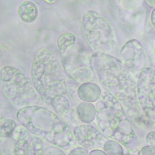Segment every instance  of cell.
I'll use <instances>...</instances> for the list:
<instances>
[{
	"label": "cell",
	"instance_id": "6da1fadb",
	"mask_svg": "<svg viewBox=\"0 0 155 155\" xmlns=\"http://www.w3.org/2000/svg\"><path fill=\"white\" fill-rule=\"evenodd\" d=\"M90 63L100 82L119 101L129 118L136 123L149 124L143 119L138 102L137 84L121 61L108 54L95 52Z\"/></svg>",
	"mask_w": 155,
	"mask_h": 155
},
{
	"label": "cell",
	"instance_id": "7a4b0ae2",
	"mask_svg": "<svg viewBox=\"0 0 155 155\" xmlns=\"http://www.w3.org/2000/svg\"><path fill=\"white\" fill-rule=\"evenodd\" d=\"M96 121L102 132L137 155L140 143L131 121L119 101L107 91L102 93L95 104Z\"/></svg>",
	"mask_w": 155,
	"mask_h": 155
},
{
	"label": "cell",
	"instance_id": "3957f363",
	"mask_svg": "<svg viewBox=\"0 0 155 155\" xmlns=\"http://www.w3.org/2000/svg\"><path fill=\"white\" fill-rule=\"evenodd\" d=\"M16 117L21 125L32 134L60 148L68 147L75 138L70 126L43 107L32 105L21 108Z\"/></svg>",
	"mask_w": 155,
	"mask_h": 155
},
{
	"label": "cell",
	"instance_id": "277c9868",
	"mask_svg": "<svg viewBox=\"0 0 155 155\" xmlns=\"http://www.w3.org/2000/svg\"><path fill=\"white\" fill-rule=\"evenodd\" d=\"M33 86L37 93L47 104L58 96L67 92V84L63 69L52 51L47 48L35 53L31 67Z\"/></svg>",
	"mask_w": 155,
	"mask_h": 155
},
{
	"label": "cell",
	"instance_id": "5b68a950",
	"mask_svg": "<svg viewBox=\"0 0 155 155\" xmlns=\"http://www.w3.org/2000/svg\"><path fill=\"white\" fill-rule=\"evenodd\" d=\"M82 28L88 44L95 52L107 54L116 46V37L112 24L98 12L89 10L85 13Z\"/></svg>",
	"mask_w": 155,
	"mask_h": 155
},
{
	"label": "cell",
	"instance_id": "8992f818",
	"mask_svg": "<svg viewBox=\"0 0 155 155\" xmlns=\"http://www.w3.org/2000/svg\"><path fill=\"white\" fill-rule=\"evenodd\" d=\"M0 78L3 82V94L12 104L22 107L36 101L37 95L33 83L20 70L13 66H4L1 70Z\"/></svg>",
	"mask_w": 155,
	"mask_h": 155
},
{
	"label": "cell",
	"instance_id": "52a82bcc",
	"mask_svg": "<svg viewBox=\"0 0 155 155\" xmlns=\"http://www.w3.org/2000/svg\"><path fill=\"white\" fill-rule=\"evenodd\" d=\"M136 84L140 107L150 125L155 127V70L145 68L139 74Z\"/></svg>",
	"mask_w": 155,
	"mask_h": 155
},
{
	"label": "cell",
	"instance_id": "ba28073f",
	"mask_svg": "<svg viewBox=\"0 0 155 155\" xmlns=\"http://www.w3.org/2000/svg\"><path fill=\"white\" fill-rule=\"evenodd\" d=\"M120 54L121 61L130 72L140 73L146 68L147 54L137 40L128 41L121 49Z\"/></svg>",
	"mask_w": 155,
	"mask_h": 155
},
{
	"label": "cell",
	"instance_id": "9c48e42d",
	"mask_svg": "<svg viewBox=\"0 0 155 155\" xmlns=\"http://www.w3.org/2000/svg\"><path fill=\"white\" fill-rule=\"evenodd\" d=\"M73 133L78 143L88 150H101L108 140L105 136L91 125H78L74 129Z\"/></svg>",
	"mask_w": 155,
	"mask_h": 155
},
{
	"label": "cell",
	"instance_id": "30bf717a",
	"mask_svg": "<svg viewBox=\"0 0 155 155\" xmlns=\"http://www.w3.org/2000/svg\"><path fill=\"white\" fill-rule=\"evenodd\" d=\"M15 140V147L14 155H29V142L30 132L22 125L17 126L13 133Z\"/></svg>",
	"mask_w": 155,
	"mask_h": 155
},
{
	"label": "cell",
	"instance_id": "8fae6325",
	"mask_svg": "<svg viewBox=\"0 0 155 155\" xmlns=\"http://www.w3.org/2000/svg\"><path fill=\"white\" fill-rule=\"evenodd\" d=\"M78 94L80 100L85 102H97L102 94L100 87L92 82L82 84L78 89Z\"/></svg>",
	"mask_w": 155,
	"mask_h": 155
},
{
	"label": "cell",
	"instance_id": "7c38bea8",
	"mask_svg": "<svg viewBox=\"0 0 155 155\" xmlns=\"http://www.w3.org/2000/svg\"><path fill=\"white\" fill-rule=\"evenodd\" d=\"M18 14L19 18L23 22L32 23L38 17V8L34 2L26 1L22 2L19 5Z\"/></svg>",
	"mask_w": 155,
	"mask_h": 155
},
{
	"label": "cell",
	"instance_id": "4fadbf2b",
	"mask_svg": "<svg viewBox=\"0 0 155 155\" xmlns=\"http://www.w3.org/2000/svg\"><path fill=\"white\" fill-rule=\"evenodd\" d=\"M78 117L81 121L89 124L93 122L97 116V110L91 103H82L78 105L77 110Z\"/></svg>",
	"mask_w": 155,
	"mask_h": 155
},
{
	"label": "cell",
	"instance_id": "5bb4252c",
	"mask_svg": "<svg viewBox=\"0 0 155 155\" xmlns=\"http://www.w3.org/2000/svg\"><path fill=\"white\" fill-rule=\"evenodd\" d=\"M95 73L91 67L82 66L73 70L70 74L74 81L80 83L91 82L94 79Z\"/></svg>",
	"mask_w": 155,
	"mask_h": 155
},
{
	"label": "cell",
	"instance_id": "9a60e30c",
	"mask_svg": "<svg viewBox=\"0 0 155 155\" xmlns=\"http://www.w3.org/2000/svg\"><path fill=\"white\" fill-rule=\"evenodd\" d=\"M50 104L57 114L64 117L70 111V104L68 98L64 95L58 96L53 98Z\"/></svg>",
	"mask_w": 155,
	"mask_h": 155
},
{
	"label": "cell",
	"instance_id": "2e32d148",
	"mask_svg": "<svg viewBox=\"0 0 155 155\" xmlns=\"http://www.w3.org/2000/svg\"><path fill=\"white\" fill-rule=\"evenodd\" d=\"M76 41V36L72 33H64L61 35L57 41L58 48L61 54L75 45Z\"/></svg>",
	"mask_w": 155,
	"mask_h": 155
},
{
	"label": "cell",
	"instance_id": "e0dca14e",
	"mask_svg": "<svg viewBox=\"0 0 155 155\" xmlns=\"http://www.w3.org/2000/svg\"><path fill=\"white\" fill-rule=\"evenodd\" d=\"M15 140L12 137H1V155H15Z\"/></svg>",
	"mask_w": 155,
	"mask_h": 155
},
{
	"label": "cell",
	"instance_id": "ac0fdd59",
	"mask_svg": "<svg viewBox=\"0 0 155 155\" xmlns=\"http://www.w3.org/2000/svg\"><path fill=\"white\" fill-rule=\"evenodd\" d=\"M107 155H124V150L120 143L114 140H108L103 146Z\"/></svg>",
	"mask_w": 155,
	"mask_h": 155
},
{
	"label": "cell",
	"instance_id": "d6986e66",
	"mask_svg": "<svg viewBox=\"0 0 155 155\" xmlns=\"http://www.w3.org/2000/svg\"><path fill=\"white\" fill-rule=\"evenodd\" d=\"M16 127V123L13 119H7L1 122V137H12Z\"/></svg>",
	"mask_w": 155,
	"mask_h": 155
},
{
	"label": "cell",
	"instance_id": "ffe728a7",
	"mask_svg": "<svg viewBox=\"0 0 155 155\" xmlns=\"http://www.w3.org/2000/svg\"><path fill=\"white\" fill-rule=\"evenodd\" d=\"M43 144V142L38 137L33 136L29 142V153L30 155H42Z\"/></svg>",
	"mask_w": 155,
	"mask_h": 155
},
{
	"label": "cell",
	"instance_id": "44dd1931",
	"mask_svg": "<svg viewBox=\"0 0 155 155\" xmlns=\"http://www.w3.org/2000/svg\"><path fill=\"white\" fill-rule=\"evenodd\" d=\"M42 155H66L62 150L57 147L50 146L43 151Z\"/></svg>",
	"mask_w": 155,
	"mask_h": 155
},
{
	"label": "cell",
	"instance_id": "7402d4cb",
	"mask_svg": "<svg viewBox=\"0 0 155 155\" xmlns=\"http://www.w3.org/2000/svg\"><path fill=\"white\" fill-rule=\"evenodd\" d=\"M137 155H155V147L148 145L144 146L140 149Z\"/></svg>",
	"mask_w": 155,
	"mask_h": 155
},
{
	"label": "cell",
	"instance_id": "603a6c76",
	"mask_svg": "<svg viewBox=\"0 0 155 155\" xmlns=\"http://www.w3.org/2000/svg\"><path fill=\"white\" fill-rule=\"evenodd\" d=\"M146 141L148 145L155 147V131H150L147 134Z\"/></svg>",
	"mask_w": 155,
	"mask_h": 155
},
{
	"label": "cell",
	"instance_id": "cb8c5ba5",
	"mask_svg": "<svg viewBox=\"0 0 155 155\" xmlns=\"http://www.w3.org/2000/svg\"><path fill=\"white\" fill-rule=\"evenodd\" d=\"M69 155H89L88 150L84 148L78 147L72 150Z\"/></svg>",
	"mask_w": 155,
	"mask_h": 155
},
{
	"label": "cell",
	"instance_id": "d4e9b609",
	"mask_svg": "<svg viewBox=\"0 0 155 155\" xmlns=\"http://www.w3.org/2000/svg\"><path fill=\"white\" fill-rule=\"evenodd\" d=\"M89 155H107L106 153L101 150L97 149L91 150Z\"/></svg>",
	"mask_w": 155,
	"mask_h": 155
},
{
	"label": "cell",
	"instance_id": "484cf974",
	"mask_svg": "<svg viewBox=\"0 0 155 155\" xmlns=\"http://www.w3.org/2000/svg\"><path fill=\"white\" fill-rule=\"evenodd\" d=\"M150 19H151V22L152 25L155 28V8H154L151 12Z\"/></svg>",
	"mask_w": 155,
	"mask_h": 155
},
{
	"label": "cell",
	"instance_id": "4316f807",
	"mask_svg": "<svg viewBox=\"0 0 155 155\" xmlns=\"http://www.w3.org/2000/svg\"><path fill=\"white\" fill-rule=\"evenodd\" d=\"M148 6L151 7H155V1H145Z\"/></svg>",
	"mask_w": 155,
	"mask_h": 155
},
{
	"label": "cell",
	"instance_id": "83f0119b",
	"mask_svg": "<svg viewBox=\"0 0 155 155\" xmlns=\"http://www.w3.org/2000/svg\"><path fill=\"white\" fill-rule=\"evenodd\" d=\"M45 2L49 4H53L57 2V1H45Z\"/></svg>",
	"mask_w": 155,
	"mask_h": 155
},
{
	"label": "cell",
	"instance_id": "f1b7e54d",
	"mask_svg": "<svg viewBox=\"0 0 155 155\" xmlns=\"http://www.w3.org/2000/svg\"><path fill=\"white\" fill-rule=\"evenodd\" d=\"M124 155H134L133 154H131L130 152H128V153H126V154H124Z\"/></svg>",
	"mask_w": 155,
	"mask_h": 155
},
{
	"label": "cell",
	"instance_id": "f546056e",
	"mask_svg": "<svg viewBox=\"0 0 155 155\" xmlns=\"http://www.w3.org/2000/svg\"></svg>",
	"mask_w": 155,
	"mask_h": 155
}]
</instances>
